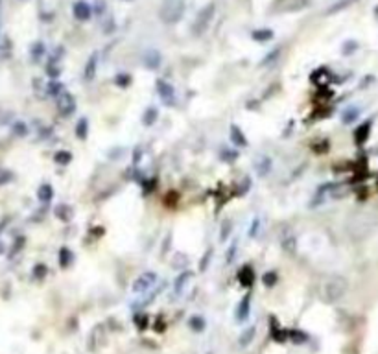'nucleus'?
<instances>
[{"label":"nucleus","instance_id":"nucleus-20","mask_svg":"<svg viewBox=\"0 0 378 354\" xmlns=\"http://www.w3.org/2000/svg\"><path fill=\"white\" fill-rule=\"evenodd\" d=\"M253 41H257V43H266V41H271L273 39V32L268 30V28H264V30H255L251 33Z\"/></svg>","mask_w":378,"mask_h":354},{"label":"nucleus","instance_id":"nucleus-45","mask_svg":"<svg viewBox=\"0 0 378 354\" xmlns=\"http://www.w3.org/2000/svg\"><path fill=\"white\" fill-rule=\"evenodd\" d=\"M375 13H377V19H378V6H377V9H375Z\"/></svg>","mask_w":378,"mask_h":354},{"label":"nucleus","instance_id":"nucleus-27","mask_svg":"<svg viewBox=\"0 0 378 354\" xmlns=\"http://www.w3.org/2000/svg\"><path fill=\"white\" fill-rule=\"evenodd\" d=\"M54 161L57 163V165H69V163H72V153H69V151H65V150H61V151H57L54 155Z\"/></svg>","mask_w":378,"mask_h":354},{"label":"nucleus","instance_id":"nucleus-12","mask_svg":"<svg viewBox=\"0 0 378 354\" xmlns=\"http://www.w3.org/2000/svg\"><path fill=\"white\" fill-rule=\"evenodd\" d=\"M96 71H98V54H93L85 63V69H83V78L87 81H93L96 78Z\"/></svg>","mask_w":378,"mask_h":354},{"label":"nucleus","instance_id":"nucleus-36","mask_svg":"<svg viewBox=\"0 0 378 354\" xmlns=\"http://www.w3.org/2000/svg\"><path fill=\"white\" fill-rule=\"evenodd\" d=\"M211 259H213V251L209 249V251H207V257H203L201 262H199V271H205V269L209 268V262H211Z\"/></svg>","mask_w":378,"mask_h":354},{"label":"nucleus","instance_id":"nucleus-44","mask_svg":"<svg viewBox=\"0 0 378 354\" xmlns=\"http://www.w3.org/2000/svg\"><path fill=\"white\" fill-rule=\"evenodd\" d=\"M0 26H2V2H0Z\"/></svg>","mask_w":378,"mask_h":354},{"label":"nucleus","instance_id":"nucleus-21","mask_svg":"<svg viewBox=\"0 0 378 354\" xmlns=\"http://www.w3.org/2000/svg\"><path fill=\"white\" fill-rule=\"evenodd\" d=\"M55 216L67 223V221H71L72 218V209L69 205H57V207H55Z\"/></svg>","mask_w":378,"mask_h":354},{"label":"nucleus","instance_id":"nucleus-16","mask_svg":"<svg viewBox=\"0 0 378 354\" xmlns=\"http://www.w3.org/2000/svg\"><path fill=\"white\" fill-rule=\"evenodd\" d=\"M369 131H371V122H363L362 126L354 131L356 144H363V142L367 141V139H369Z\"/></svg>","mask_w":378,"mask_h":354},{"label":"nucleus","instance_id":"nucleus-30","mask_svg":"<svg viewBox=\"0 0 378 354\" xmlns=\"http://www.w3.org/2000/svg\"><path fill=\"white\" fill-rule=\"evenodd\" d=\"M277 281H279V275H277L275 271H266V273L262 275V283L266 284V286H275Z\"/></svg>","mask_w":378,"mask_h":354},{"label":"nucleus","instance_id":"nucleus-17","mask_svg":"<svg viewBox=\"0 0 378 354\" xmlns=\"http://www.w3.org/2000/svg\"><path fill=\"white\" fill-rule=\"evenodd\" d=\"M159 111L155 107H146V111L142 113V124L144 126H153L157 122Z\"/></svg>","mask_w":378,"mask_h":354},{"label":"nucleus","instance_id":"nucleus-39","mask_svg":"<svg viewBox=\"0 0 378 354\" xmlns=\"http://www.w3.org/2000/svg\"><path fill=\"white\" fill-rule=\"evenodd\" d=\"M13 179V173L8 172V170H0V185H4V183H9Z\"/></svg>","mask_w":378,"mask_h":354},{"label":"nucleus","instance_id":"nucleus-42","mask_svg":"<svg viewBox=\"0 0 378 354\" xmlns=\"http://www.w3.org/2000/svg\"><path fill=\"white\" fill-rule=\"evenodd\" d=\"M48 74L52 76V78H57L59 76V67L55 69V67H48Z\"/></svg>","mask_w":378,"mask_h":354},{"label":"nucleus","instance_id":"nucleus-31","mask_svg":"<svg viewBox=\"0 0 378 354\" xmlns=\"http://www.w3.org/2000/svg\"><path fill=\"white\" fill-rule=\"evenodd\" d=\"M115 83L118 87H122V89H126V87L131 83V78L127 76L126 72H120V74H117V78H115Z\"/></svg>","mask_w":378,"mask_h":354},{"label":"nucleus","instance_id":"nucleus-2","mask_svg":"<svg viewBox=\"0 0 378 354\" xmlns=\"http://www.w3.org/2000/svg\"><path fill=\"white\" fill-rule=\"evenodd\" d=\"M183 13H185V2L183 0H165V4L159 9V17L166 24H173L177 21H181Z\"/></svg>","mask_w":378,"mask_h":354},{"label":"nucleus","instance_id":"nucleus-47","mask_svg":"<svg viewBox=\"0 0 378 354\" xmlns=\"http://www.w3.org/2000/svg\"><path fill=\"white\" fill-rule=\"evenodd\" d=\"M23 2H26V0H23Z\"/></svg>","mask_w":378,"mask_h":354},{"label":"nucleus","instance_id":"nucleus-25","mask_svg":"<svg viewBox=\"0 0 378 354\" xmlns=\"http://www.w3.org/2000/svg\"><path fill=\"white\" fill-rule=\"evenodd\" d=\"M189 266V259H187V255H183V253H175V257L172 259V268L173 269H185Z\"/></svg>","mask_w":378,"mask_h":354},{"label":"nucleus","instance_id":"nucleus-22","mask_svg":"<svg viewBox=\"0 0 378 354\" xmlns=\"http://www.w3.org/2000/svg\"><path fill=\"white\" fill-rule=\"evenodd\" d=\"M255 334H257V327H249V329H245V330L242 332L240 339H238V343H240L242 347H247L253 339H255Z\"/></svg>","mask_w":378,"mask_h":354},{"label":"nucleus","instance_id":"nucleus-24","mask_svg":"<svg viewBox=\"0 0 378 354\" xmlns=\"http://www.w3.org/2000/svg\"><path fill=\"white\" fill-rule=\"evenodd\" d=\"M76 135H78L79 141H85L87 135H89V122L87 118H79V122L76 124Z\"/></svg>","mask_w":378,"mask_h":354},{"label":"nucleus","instance_id":"nucleus-1","mask_svg":"<svg viewBox=\"0 0 378 354\" xmlns=\"http://www.w3.org/2000/svg\"><path fill=\"white\" fill-rule=\"evenodd\" d=\"M347 290H349L347 279H343V277L339 275H332L329 277L323 283V286H321V299H323L327 305H334V303H338V301L345 295Z\"/></svg>","mask_w":378,"mask_h":354},{"label":"nucleus","instance_id":"nucleus-46","mask_svg":"<svg viewBox=\"0 0 378 354\" xmlns=\"http://www.w3.org/2000/svg\"><path fill=\"white\" fill-rule=\"evenodd\" d=\"M126 2H129V0H126Z\"/></svg>","mask_w":378,"mask_h":354},{"label":"nucleus","instance_id":"nucleus-28","mask_svg":"<svg viewBox=\"0 0 378 354\" xmlns=\"http://www.w3.org/2000/svg\"><path fill=\"white\" fill-rule=\"evenodd\" d=\"M231 231H233V223L229 220L221 221V227H220V240L221 242H225L229 236H231Z\"/></svg>","mask_w":378,"mask_h":354},{"label":"nucleus","instance_id":"nucleus-9","mask_svg":"<svg viewBox=\"0 0 378 354\" xmlns=\"http://www.w3.org/2000/svg\"><path fill=\"white\" fill-rule=\"evenodd\" d=\"M161 61H163V57L159 54L157 50H146L144 55H142V63L146 69H151V71H155L161 67Z\"/></svg>","mask_w":378,"mask_h":354},{"label":"nucleus","instance_id":"nucleus-5","mask_svg":"<svg viewBox=\"0 0 378 354\" xmlns=\"http://www.w3.org/2000/svg\"><path fill=\"white\" fill-rule=\"evenodd\" d=\"M155 283H157V273H153V271H144V273H141V275L133 281L131 290H133V293H146Z\"/></svg>","mask_w":378,"mask_h":354},{"label":"nucleus","instance_id":"nucleus-14","mask_svg":"<svg viewBox=\"0 0 378 354\" xmlns=\"http://www.w3.org/2000/svg\"><path fill=\"white\" fill-rule=\"evenodd\" d=\"M231 141L236 148H245L247 146V139H245L244 131L238 126H231Z\"/></svg>","mask_w":378,"mask_h":354},{"label":"nucleus","instance_id":"nucleus-10","mask_svg":"<svg viewBox=\"0 0 378 354\" xmlns=\"http://www.w3.org/2000/svg\"><path fill=\"white\" fill-rule=\"evenodd\" d=\"M271 166H273V163H271V159H269L268 155H260V157H257V161H255V170H257V175H259V177H266V175L271 172Z\"/></svg>","mask_w":378,"mask_h":354},{"label":"nucleus","instance_id":"nucleus-26","mask_svg":"<svg viewBox=\"0 0 378 354\" xmlns=\"http://www.w3.org/2000/svg\"><path fill=\"white\" fill-rule=\"evenodd\" d=\"M360 117V107H349V109H345V113H343V124H351V122H354L356 118Z\"/></svg>","mask_w":378,"mask_h":354},{"label":"nucleus","instance_id":"nucleus-18","mask_svg":"<svg viewBox=\"0 0 378 354\" xmlns=\"http://www.w3.org/2000/svg\"><path fill=\"white\" fill-rule=\"evenodd\" d=\"M57 259H59V266H61V268H69L72 264V260H74V255H72V251L69 247H61Z\"/></svg>","mask_w":378,"mask_h":354},{"label":"nucleus","instance_id":"nucleus-35","mask_svg":"<svg viewBox=\"0 0 378 354\" xmlns=\"http://www.w3.org/2000/svg\"><path fill=\"white\" fill-rule=\"evenodd\" d=\"M45 275H47V266H45V264H37V266L33 268V277H35V279H43Z\"/></svg>","mask_w":378,"mask_h":354},{"label":"nucleus","instance_id":"nucleus-3","mask_svg":"<svg viewBox=\"0 0 378 354\" xmlns=\"http://www.w3.org/2000/svg\"><path fill=\"white\" fill-rule=\"evenodd\" d=\"M214 13H216V6H214L213 2L207 4L205 8L199 9L196 21H194V26H192L194 35H201V33L205 32L207 28H209V24H211V21L214 19Z\"/></svg>","mask_w":378,"mask_h":354},{"label":"nucleus","instance_id":"nucleus-23","mask_svg":"<svg viewBox=\"0 0 378 354\" xmlns=\"http://www.w3.org/2000/svg\"><path fill=\"white\" fill-rule=\"evenodd\" d=\"M37 197H39L43 203H48L52 197H54V189L50 185H41L39 192H37Z\"/></svg>","mask_w":378,"mask_h":354},{"label":"nucleus","instance_id":"nucleus-43","mask_svg":"<svg viewBox=\"0 0 378 354\" xmlns=\"http://www.w3.org/2000/svg\"><path fill=\"white\" fill-rule=\"evenodd\" d=\"M139 161H141V150H137V151H135V165H137Z\"/></svg>","mask_w":378,"mask_h":354},{"label":"nucleus","instance_id":"nucleus-15","mask_svg":"<svg viewBox=\"0 0 378 354\" xmlns=\"http://www.w3.org/2000/svg\"><path fill=\"white\" fill-rule=\"evenodd\" d=\"M238 281L242 283V286H251L255 281V271L251 266H244V268L238 271Z\"/></svg>","mask_w":378,"mask_h":354},{"label":"nucleus","instance_id":"nucleus-11","mask_svg":"<svg viewBox=\"0 0 378 354\" xmlns=\"http://www.w3.org/2000/svg\"><path fill=\"white\" fill-rule=\"evenodd\" d=\"M249 312H251V295H245L244 299L238 303V308L235 315H236V319L240 323H244L247 317H249Z\"/></svg>","mask_w":378,"mask_h":354},{"label":"nucleus","instance_id":"nucleus-6","mask_svg":"<svg viewBox=\"0 0 378 354\" xmlns=\"http://www.w3.org/2000/svg\"><path fill=\"white\" fill-rule=\"evenodd\" d=\"M157 94L161 96V100L166 103V105H173L175 102V89H173L172 83H168L165 79H157Z\"/></svg>","mask_w":378,"mask_h":354},{"label":"nucleus","instance_id":"nucleus-40","mask_svg":"<svg viewBox=\"0 0 378 354\" xmlns=\"http://www.w3.org/2000/svg\"><path fill=\"white\" fill-rule=\"evenodd\" d=\"M351 2H354V0H345V2H341V4H334V6L329 9V15H331V13H334V11H339V9L345 8V6H349Z\"/></svg>","mask_w":378,"mask_h":354},{"label":"nucleus","instance_id":"nucleus-34","mask_svg":"<svg viewBox=\"0 0 378 354\" xmlns=\"http://www.w3.org/2000/svg\"><path fill=\"white\" fill-rule=\"evenodd\" d=\"M236 249H238V242L231 244V247H229V251H227V259H225L227 264H231V262L235 260V257H236Z\"/></svg>","mask_w":378,"mask_h":354},{"label":"nucleus","instance_id":"nucleus-13","mask_svg":"<svg viewBox=\"0 0 378 354\" xmlns=\"http://www.w3.org/2000/svg\"><path fill=\"white\" fill-rule=\"evenodd\" d=\"M190 279H192V273H190V271H183L181 275L175 279V283H173V295H175V299L181 297V293L185 291V286L190 283Z\"/></svg>","mask_w":378,"mask_h":354},{"label":"nucleus","instance_id":"nucleus-19","mask_svg":"<svg viewBox=\"0 0 378 354\" xmlns=\"http://www.w3.org/2000/svg\"><path fill=\"white\" fill-rule=\"evenodd\" d=\"M189 327L192 329L194 332H203L207 327V321L201 317V315H192L189 319Z\"/></svg>","mask_w":378,"mask_h":354},{"label":"nucleus","instance_id":"nucleus-37","mask_svg":"<svg viewBox=\"0 0 378 354\" xmlns=\"http://www.w3.org/2000/svg\"><path fill=\"white\" fill-rule=\"evenodd\" d=\"M356 48H358V45H356V41H347L345 45H343V54L349 55V54H353Z\"/></svg>","mask_w":378,"mask_h":354},{"label":"nucleus","instance_id":"nucleus-29","mask_svg":"<svg viewBox=\"0 0 378 354\" xmlns=\"http://www.w3.org/2000/svg\"><path fill=\"white\" fill-rule=\"evenodd\" d=\"M63 93H65V87H63V83H59V81H52V83L48 85V94L59 96V94H63Z\"/></svg>","mask_w":378,"mask_h":354},{"label":"nucleus","instance_id":"nucleus-7","mask_svg":"<svg viewBox=\"0 0 378 354\" xmlns=\"http://www.w3.org/2000/svg\"><path fill=\"white\" fill-rule=\"evenodd\" d=\"M57 111L61 117H71L72 113L76 111V100L74 96L69 94V93H63V94L57 96Z\"/></svg>","mask_w":378,"mask_h":354},{"label":"nucleus","instance_id":"nucleus-38","mask_svg":"<svg viewBox=\"0 0 378 354\" xmlns=\"http://www.w3.org/2000/svg\"><path fill=\"white\" fill-rule=\"evenodd\" d=\"M279 54H281V50H273V52H271V54H268V55H266V59H264V61H262V63H260V65H262V67H264V65H269V63H273V61H275V57H279Z\"/></svg>","mask_w":378,"mask_h":354},{"label":"nucleus","instance_id":"nucleus-41","mask_svg":"<svg viewBox=\"0 0 378 354\" xmlns=\"http://www.w3.org/2000/svg\"><path fill=\"white\" fill-rule=\"evenodd\" d=\"M259 223H260L259 220H253V227H251V231H249V236H251V238H255V235H257V229H259Z\"/></svg>","mask_w":378,"mask_h":354},{"label":"nucleus","instance_id":"nucleus-32","mask_svg":"<svg viewBox=\"0 0 378 354\" xmlns=\"http://www.w3.org/2000/svg\"><path fill=\"white\" fill-rule=\"evenodd\" d=\"M11 129H13V133H15L17 137H26V135H28V126H26L24 122H15Z\"/></svg>","mask_w":378,"mask_h":354},{"label":"nucleus","instance_id":"nucleus-33","mask_svg":"<svg viewBox=\"0 0 378 354\" xmlns=\"http://www.w3.org/2000/svg\"><path fill=\"white\" fill-rule=\"evenodd\" d=\"M43 54H45V45H43V43H35V45H33V48H32L33 59L37 61V59H39V57H41Z\"/></svg>","mask_w":378,"mask_h":354},{"label":"nucleus","instance_id":"nucleus-8","mask_svg":"<svg viewBox=\"0 0 378 354\" xmlns=\"http://www.w3.org/2000/svg\"><path fill=\"white\" fill-rule=\"evenodd\" d=\"M72 13L74 17L78 19V21H89L91 17H93V9L91 6L83 2V0H78V2H74V6H72Z\"/></svg>","mask_w":378,"mask_h":354},{"label":"nucleus","instance_id":"nucleus-4","mask_svg":"<svg viewBox=\"0 0 378 354\" xmlns=\"http://www.w3.org/2000/svg\"><path fill=\"white\" fill-rule=\"evenodd\" d=\"M279 242H281V247L288 255H295L297 251V236L293 233V229L290 225H283L281 231H279Z\"/></svg>","mask_w":378,"mask_h":354}]
</instances>
